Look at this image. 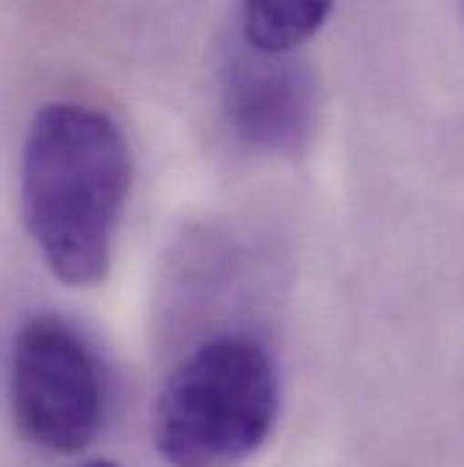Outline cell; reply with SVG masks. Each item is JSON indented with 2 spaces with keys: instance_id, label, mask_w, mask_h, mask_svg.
<instances>
[{
  "instance_id": "obj_1",
  "label": "cell",
  "mask_w": 464,
  "mask_h": 467,
  "mask_svg": "<svg viewBox=\"0 0 464 467\" xmlns=\"http://www.w3.org/2000/svg\"><path fill=\"white\" fill-rule=\"evenodd\" d=\"M131 181L126 134L107 112L49 101L33 115L19 170L22 216L57 282L96 287L107 279Z\"/></svg>"
},
{
  "instance_id": "obj_2",
  "label": "cell",
  "mask_w": 464,
  "mask_h": 467,
  "mask_svg": "<svg viewBox=\"0 0 464 467\" xmlns=\"http://www.w3.org/2000/svg\"><path fill=\"white\" fill-rule=\"evenodd\" d=\"M279 375L252 337L227 334L191 350L153 402V446L170 467H235L271 438Z\"/></svg>"
},
{
  "instance_id": "obj_3",
  "label": "cell",
  "mask_w": 464,
  "mask_h": 467,
  "mask_svg": "<svg viewBox=\"0 0 464 467\" xmlns=\"http://www.w3.org/2000/svg\"><path fill=\"white\" fill-rule=\"evenodd\" d=\"M11 416L16 432L49 454L88 449L107 416V380L85 337L57 315H36L11 353Z\"/></svg>"
},
{
  "instance_id": "obj_4",
  "label": "cell",
  "mask_w": 464,
  "mask_h": 467,
  "mask_svg": "<svg viewBox=\"0 0 464 467\" xmlns=\"http://www.w3.org/2000/svg\"><path fill=\"white\" fill-rule=\"evenodd\" d=\"M224 104L246 145L265 153H293L312 134L317 93L312 74L290 55L249 49L230 66Z\"/></svg>"
},
{
  "instance_id": "obj_5",
  "label": "cell",
  "mask_w": 464,
  "mask_h": 467,
  "mask_svg": "<svg viewBox=\"0 0 464 467\" xmlns=\"http://www.w3.org/2000/svg\"><path fill=\"white\" fill-rule=\"evenodd\" d=\"M334 11V0H243V38L263 55H293L314 38Z\"/></svg>"
},
{
  "instance_id": "obj_6",
  "label": "cell",
  "mask_w": 464,
  "mask_h": 467,
  "mask_svg": "<svg viewBox=\"0 0 464 467\" xmlns=\"http://www.w3.org/2000/svg\"><path fill=\"white\" fill-rule=\"evenodd\" d=\"M77 467H120L115 465V462H109V460H90V462H82V465Z\"/></svg>"
},
{
  "instance_id": "obj_7",
  "label": "cell",
  "mask_w": 464,
  "mask_h": 467,
  "mask_svg": "<svg viewBox=\"0 0 464 467\" xmlns=\"http://www.w3.org/2000/svg\"><path fill=\"white\" fill-rule=\"evenodd\" d=\"M462 8H464V0H462Z\"/></svg>"
}]
</instances>
